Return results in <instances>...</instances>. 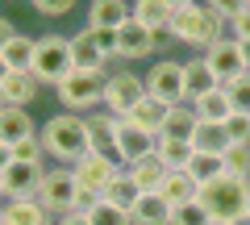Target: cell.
Wrapping results in <instances>:
<instances>
[{"instance_id":"1","label":"cell","mask_w":250,"mask_h":225,"mask_svg":"<svg viewBox=\"0 0 250 225\" xmlns=\"http://www.w3.org/2000/svg\"><path fill=\"white\" fill-rule=\"evenodd\" d=\"M38 142H42L46 159H54L59 167H75L92 150L88 117H80V113H54V117H46L38 125Z\"/></svg>"},{"instance_id":"2","label":"cell","mask_w":250,"mask_h":225,"mask_svg":"<svg viewBox=\"0 0 250 225\" xmlns=\"http://www.w3.org/2000/svg\"><path fill=\"white\" fill-rule=\"evenodd\" d=\"M225 34H229V25L208 9L205 0L188 4V9H179L175 17H171V38H175L179 46H188V50H196V54H205L208 46L221 42Z\"/></svg>"},{"instance_id":"3","label":"cell","mask_w":250,"mask_h":225,"mask_svg":"<svg viewBox=\"0 0 250 225\" xmlns=\"http://www.w3.org/2000/svg\"><path fill=\"white\" fill-rule=\"evenodd\" d=\"M246 205H250V184L229 175V171L208 180V184H200V208L213 217V225L233 221L238 213H246Z\"/></svg>"},{"instance_id":"4","label":"cell","mask_w":250,"mask_h":225,"mask_svg":"<svg viewBox=\"0 0 250 225\" xmlns=\"http://www.w3.org/2000/svg\"><path fill=\"white\" fill-rule=\"evenodd\" d=\"M29 71L38 75L42 88H59V83L75 71V63H71V38H67V34H42V38H38V54H34V67H29Z\"/></svg>"},{"instance_id":"5","label":"cell","mask_w":250,"mask_h":225,"mask_svg":"<svg viewBox=\"0 0 250 225\" xmlns=\"http://www.w3.org/2000/svg\"><path fill=\"white\" fill-rule=\"evenodd\" d=\"M104 80H108V71H71L54 88L62 113H80L83 117L88 108H100L104 104Z\"/></svg>"},{"instance_id":"6","label":"cell","mask_w":250,"mask_h":225,"mask_svg":"<svg viewBox=\"0 0 250 225\" xmlns=\"http://www.w3.org/2000/svg\"><path fill=\"white\" fill-rule=\"evenodd\" d=\"M146 80V96H154L159 104H188V88H184V63L179 59H171V54H163V59H154L150 71L142 75Z\"/></svg>"},{"instance_id":"7","label":"cell","mask_w":250,"mask_h":225,"mask_svg":"<svg viewBox=\"0 0 250 225\" xmlns=\"http://www.w3.org/2000/svg\"><path fill=\"white\" fill-rule=\"evenodd\" d=\"M146 96V80L134 71V67H117V71H108L104 80V113H113V117H129V108L138 104V100Z\"/></svg>"},{"instance_id":"8","label":"cell","mask_w":250,"mask_h":225,"mask_svg":"<svg viewBox=\"0 0 250 225\" xmlns=\"http://www.w3.org/2000/svg\"><path fill=\"white\" fill-rule=\"evenodd\" d=\"M75 171L71 167H46V180H42V188H38V200H42L46 208H50L54 217H67L71 213V200H75Z\"/></svg>"},{"instance_id":"9","label":"cell","mask_w":250,"mask_h":225,"mask_svg":"<svg viewBox=\"0 0 250 225\" xmlns=\"http://www.w3.org/2000/svg\"><path fill=\"white\" fill-rule=\"evenodd\" d=\"M46 180V163H17L13 159L4 171H0V188H4V200H29L38 196Z\"/></svg>"},{"instance_id":"10","label":"cell","mask_w":250,"mask_h":225,"mask_svg":"<svg viewBox=\"0 0 250 225\" xmlns=\"http://www.w3.org/2000/svg\"><path fill=\"white\" fill-rule=\"evenodd\" d=\"M154 50H159V46H154V29L138 25L134 17L117 29V63L134 67V63H142V59H150Z\"/></svg>"},{"instance_id":"11","label":"cell","mask_w":250,"mask_h":225,"mask_svg":"<svg viewBox=\"0 0 250 225\" xmlns=\"http://www.w3.org/2000/svg\"><path fill=\"white\" fill-rule=\"evenodd\" d=\"M71 171H75V184H80V188H92V192H100V196H104V188L113 184V175L121 171V163H117L113 154L88 150V154L71 167Z\"/></svg>"},{"instance_id":"12","label":"cell","mask_w":250,"mask_h":225,"mask_svg":"<svg viewBox=\"0 0 250 225\" xmlns=\"http://www.w3.org/2000/svg\"><path fill=\"white\" fill-rule=\"evenodd\" d=\"M205 63L213 67V75L221 83H233L238 75H246V63H242V46H238V38L233 34H225L221 42H213L205 50Z\"/></svg>"},{"instance_id":"13","label":"cell","mask_w":250,"mask_h":225,"mask_svg":"<svg viewBox=\"0 0 250 225\" xmlns=\"http://www.w3.org/2000/svg\"><path fill=\"white\" fill-rule=\"evenodd\" d=\"M154 146H159V138L154 134H146V129H138V125H129V121H117V163L121 167H129V163H138V159H146V154H154Z\"/></svg>"},{"instance_id":"14","label":"cell","mask_w":250,"mask_h":225,"mask_svg":"<svg viewBox=\"0 0 250 225\" xmlns=\"http://www.w3.org/2000/svg\"><path fill=\"white\" fill-rule=\"evenodd\" d=\"M129 17H134V0H92L88 4V29H108V34H117Z\"/></svg>"},{"instance_id":"15","label":"cell","mask_w":250,"mask_h":225,"mask_svg":"<svg viewBox=\"0 0 250 225\" xmlns=\"http://www.w3.org/2000/svg\"><path fill=\"white\" fill-rule=\"evenodd\" d=\"M67 38H71V63H75V71H108V59H104V50L96 46V34H92L88 25L75 29V34H67Z\"/></svg>"},{"instance_id":"16","label":"cell","mask_w":250,"mask_h":225,"mask_svg":"<svg viewBox=\"0 0 250 225\" xmlns=\"http://www.w3.org/2000/svg\"><path fill=\"white\" fill-rule=\"evenodd\" d=\"M38 92H42V83H38L34 71H9L0 83V100L9 108H29L38 100Z\"/></svg>"},{"instance_id":"17","label":"cell","mask_w":250,"mask_h":225,"mask_svg":"<svg viewBox=\"0 0 250 225\" xmlns=\"http://www.w3.org/2000/svg\"><path fill=\"white\" fill-rule=\"evenodd\" d=\"M4 225H54V213L38 196L29 200H4Z\"/></svg>"},{"instance_id":"18","label":"cell","mask_w":250,"mask_h":225,"mask_svg":"<svg viewBox=\"0 0 250 225\" xmlns=\"http://www.w3.org/2000/svg\"><path fill=\"white\" fill-rule=\"evenodd\" d=\"M188 104L196 108L200 121H213V125H225V121L233 117V100H229V92H225V83L213 88V92H205V96H196V100H188Z\"/></svg>"},{"instance_id":"19","label":"cell","mask_w":250,"mask_h":225,"mask_svg":"<svg viewBox=\"0 0 250 225\" xmlns=\"http://www.w3.org/2000/svg\"><path fill=\"white\" fill-rule=\"evenodd\" d=\"M38 134V125H34V117H29V108H0V142L4 146H17V142H25V138H34Z\"/></svg>"},{"instance_id":"20","label":"cell","mask_w":250,"mask_h":225,"mask_svg":"<svg viewBox=\"0 0 250 225\" xmlns=\"http://www.w3.org/2000/svg\"><path fill=\"white\" fill-rule=\"evenodd\" d=\"M184 88H188V100H196V96H205V92L221 88V80L213 75V67L205 63V54L184 59Z\"/></svg>"},{"instance_id":"21","label":"cell","mask_w":250,"mask_h":225,"mask_svg":"<svg viewBox=\"0 0 250 225\" xmlns=\"http://www.w3.org/2000/svg\"><path fill=\"white\" fill-rule=\"evenodd\" d=\"M134 225H171V205L163 200V192H142L129 208Z\"/></svg>"},{"instance_id":"22","label":"cell","mask_w":250,"mask_h":225,"mask_svg":"<svg viewBox=\"0 0 250 225\" xmlns=\"http://www.w3.org/2000/svg\"><path fill=\"white\" fill-rule=\"evenodd\" d=\"M117 121H121V117L104 113V108H96V113L88 117V138H92V150L113 154V159H117Z\"/></svg>"},{"instance_id":"23","label":"cell","mask_w":250,"mask_h":225,"mask_svg":"<svg viewBox=\"0 0 250 225\" xmlns=\"http://www.w3.org/2000/svg\"><path fill=\"white\" fill-rule=\"evenodd\" d=\"M125 171L134 175V184H138V192H159L163 188V180L171 175V167L159 159V154H146V159H138V163H129Z\"/></svg>"},{"instance_id":"24","label":"cell","mask_w":250,"mask_h":225,"mask_svg":"<svg viewBox=\"0 0 250 225\" xmlns=\"http://www.w3.org/2000/svg\"><path fill=\"white\" fill-rule=\"evenodd\" d=\"M200 117L192 104H171L167 108V121H163V134L159 138H175V142H192V134H196Z\"/></svg>"},{"instance_id":"25","label":"cell","mask_w":250,"mask_h":225,"mask_svg":"<svg viewBox=\"0 0 250 225\" xmlns=\"http://www.w3.org/2000/svg\"><path fill=\"white\" fill-rule=\"evenodd\" d=\"M125 121L159 138V134H163V121H167V104H159L154 96H142V100H138L134 108H129V117H125Z\"/></svg>"},{"instance_id":"26","label":"cell","mask_w":250,"mask_h":225,"mask_svg":"<svg viewBox=\"0 0 250 225\" xmlns=\"http://www.w3.org/2000/svg\"><path fill=\"white\" fill-rule=\"evenodd\" d=\"M163 200H167L171 208H179V205H192V200H200V184L192 180L188 171H171L167 180H163Z\"/></svg>"},{"instance_id":"27","label":"cell","mask_w":250,"mask_h":225,"mask_svg":"<svg viewBox=\"0 0 250 225\" xmlns=\"http://www.w3.org/2000/svg\"><path fill=\"white\" fill-rule=\"evenodd\" d=\"M34 54H38V38H29V34L17 29V38L0 50V59L9 63V71H29V67H34Z\"/></svg>"},{"instance_id":"28","label":"cell","mask_w":250,"mask_h":225,"mask_svg":"<svg viewBox=\"0 0 250 225\" xmlns=\"http://www.w3.org/2000/svg\"><path fill=\"white\" fill-rule=\"evenodd\" d=\"M171 4L167 0H134V21L146 29H171Z\"/></svg>"},{"instance_id":"29","label":"cell","mask_w":250,"mask_h":225,"mask_svg":"<svg viewBox=\"0 0 250 225\" xmlns=\"http://www.w3.org/2000/svg\"><path fill=\"white\" fill-rule=\"evenodd\" d=\"M192 146H196L200 154H225L229 150V134H225V125H213V121H200L196 134H192Z\"/></svg>"},{"instance_id":"30","label":"cell","mask_w":250,"mask_h":225,"mask_svg":"<svg viewBox=\"0 0 250 225\" xmlns=\"http://www.w3.org/2000/svg\"><path fill=\"white\" fill-rule=\"evenodd\" d=\"M138 196H142V192H138L134 175L125 171V167H121V171L113 175V184H108V188H104V200H108V205H117V208H125V213L134 208V200H138Z\"/></svg>"},{"instance_id":"31","label":"cell","mask_w":250,"mask_h":225,"mask_svg":"<svg viewBox=\"0 0 250 225\" xmlns=\"http://www.w3.org/2000/svg\"><path fill=\"white\" fill-rule=\"evenodd\" d=\"M154 154H159V159L167 163L171 171H188V163H192V154H196V146H192V142H175V138H159V146H154Z\"/></svg>"},{"instance_id":"32","label":"cell","mask_w":250,"mask_h":225,"mask_svg":"<svg viewBox=\"0 0 250 225\" xmlns=\"http://www.w3.org/2000/svg\"><path fill=\"white\" fill-rule=\"evenodd\" d=\"M188 175L196 184H208V180H217V175H225V154H192V163H188Z\"/></svg>"},{"instance_id":"33","label":"cell","mask_w":250,"mask_h":225,"mask_svg":"<svg viewBox=\"0 0 250 225\" xmlns=\"http://www.w3.org/2000/svg\"><path fill=\"white\" fill-rule=\"evenodd\" d=\"M88 221H92V225H134V221H129V213H125V208L108 205V200H100V205L92 208V213H88Z\"/></svg>"},{"instance_id":"34","label":"cell","mask_w":250,"mask_h":225,"mask_svg":"<svg viewBox=\"0 0 250 225\" xmlns=\"http://www.w3.org/2000/svg\"><path fill=\"white\" fill-rule=\"evenodd\" d=\"M225 171L250 184V146H229L225 150Z\"/></svg>"},{"instance_id":"35","label":"cell","mask_w":250,"mask_h":225,"mask_svg":"<svg viewBox=\"0 0 250 225\" xmlns=\"http://www.w3.org/2000/svg\"><path fill=\"white\" fill-rule=\"evenodd\" d=\"M171 225H213V217L200 208V200H192V205L171 208Z\"/></svg>"},{"instance_id":"36","label":"cell","mask_w":250,"mask_h":225,"mask_svg":"<svg viewBox=\"0 0 250 225\" xmlns=\"http://www.w3.org/2000/svg\"><path fill=\"white\" fill-rule=\"evenodd\" d=\"M225 92H229V100H233V113H250V71L238 75L233 83H225Z\"/></svg>"},{"instance_id":"37","label":"cell","mask_w":250,"mask_h":225,"mask_svg":"<svg viewBox=\"0 0 250 225\" xmlns=\"http://www.w3.org/2000/svg\"><path fill=\"white\" fill-rule=\"evenodd\" d=\"M225 134H229L233 146H250V113H233L225 121Z\"/></svg>"},{"instance_id":"38","label":"cell","mask_w":250,"mask_h":225,"mask_svg":"<svg viewBox=\"0 0 250 225\" xmlns=\"http://www.w3.org/2000/svg\"><path fill=\"white\" fill-rule=\"evenodd\" d=\"M29 9L42 13V17H67L75 9V0H29Z\"/></svg>"},{"instance_id":"39","label":"cell","mask_w":250,"mask_h":225,"mask_svg":"<svg viewBox=\"0 0 250 225\" xmlns=\"http://www.w3.org/2000/svg\"><path fill=\"white\" fill-rule=\"evenodd\" d=\"M100 200H104V196H100V192H92V188H75V200H71V213H83V217H88L92 208L100 205Z\"/></svg>"},{"instance_id":"40","label":"cell","mask_w":250,"mask_h":225,"mask_svg":"<svg viewBox=\"0 0 250 225\" xmlns=\"http://www.w3.org/2000/svg\"><path fill=\"white\" fill-rule=\"evenodd\" d=\"M205 4H208V9H213V13H217V17H221V21H225V25H229V21H233V17H238V13H242V9H246V0H205Z\"/></svg>"},{"instance_id":"41","label":"cell","mask_w":250,"mask_h":225,"mask_svg":"<svg viewBox=\"0 0 250 225\" xmlns=\"http://www.w3.org/2000/svg\"><path fill=\"white\" fill-rule=\"evenodd\" d=\"M229 34L238 38V42H246V38H250V4H246V9H242L238 17L229 21Z\"/></svg>"},{"instance_id":"42","label":"cell","mask_w":250,"mask_h":225,"mask_svg":"<svg viewBox=\"0 0 250 225\" xmlns=\"http://www.w3.org/2000/svg\"><path fill=\"white\" fill-rule=\"evenodd\" d=\"M13 38H17V29H13V21H9V17H0V50H4V46H9Z\"/></svg>"},{"instance_id":"43","label":"cell","mask_w":250,"mask_h":225,"mask_svg":"<svg viewBox=\"0 0 250 225\" xmlns=\"http://www.w3.org/2000/svg\"><path fill=\"white\" fill-rule=\"evenodd\" d=\"M54 225H92L83 213H67V217H54Z\"/></svg>"},{"instance_id":"44","label":"cell","mask_w":250,"mask_h":225,"mask_svg":"<svg viewBox=\"0 0 250 225\" xmlns=\"http://www.w3.org/2000/svg\"><path fill=\"white\" fill-rule=\"evenodd\" d=\"M242 46V63H246V71H250V38H246V42H238Z\"/></svg>"},{"instance_id":"45","label":"cell","mask_w":250,"mask_h":225,"mask_svg":"<svg viewBox=\"0 0 250 225\" xmlns=\"http://www.w3.org/2000/svg\"><path fill=\"white\" fill-rule=\"evenodd\" d=\"M225 225H250V208H246V213H238L233 221H225Z\"/></svg>"},{"instance_id":"46","label":"cell","mask_w":250,"mask_h":225,"mask_svg":"<svg viewBox=\"0 0 250 225\" xmlns=\"http://www.w3.org/2000/svg\"><path fill=\"white\" fill-rule=\"evenodd\" d=\"M171 4V13H179V9H188V4H196V0H167Z\"/></svg>"},{"instance_id":"47","label":"cell","mask_w":250,"mask_h":225,"mask_svg":"<svg viewBox=\"0 0 250 225\" xmlns=\"http://www.w3.org/2000/svg\"><path fill=\"white\" fill-rule=\"evenodd\" d=\"M4 75H9V63H4V59H0V83H4Z\"/></svg>"},{"instance_id":"48","label":"cell","mask_w":250,"mask_h":225,"mask_svg":"<svg viewBox=\"0 0 250 225\" xmlns=\"http://www.w3.org/2000/svg\"><path fill=\"white\" fill-rule=\"evenodd\" d=\"M0 205H4V200H0ZM0 225H4V208H0Z\"/></svg>"},{"instance_id":"49","label":"cell","mask_w":250,"mask_h":225,"mask_svg":"<svg viewBox=\"0 0 250 225\" xmlns=\"http://www.w3.org/2000/svg\"><path fill=\"white\" fill-rule=\"evenodd\" d=\"M0 200H4V188H0Z\"/></svg>"},{"instance_id":"50","label":"cell","mask_w":250,"mask_h":225,"mask_svg":"<svg viewBox=\"0 0 250 225\" xmlns=\"http://www.w3.org/2000/svg\"><path fill=\"white\" fill-rule=\"evenodd\" d=\"M0 108H4V100H0Z\"/></svg>"},{"instance_id":"51","label":"cell","mask_w":250,"mask_h":225,"mask_svg":"<svg viewBox=\"0 0 250 225\" xmlns=\"http://www.w3.org/2000/svg\"><path fill=\"white\" fill-rule=\"evenodd\" d=\"M246 4H250V0H246Z\"/></svg>"},{"instance_id":"52","label":"cell","mask_w":250,"mask_h":225,"mask_svg":"<svg viewBox=\"0 0 250 225\" xmlns=\"http://www.w3.org/2000/svg\"><path fill=\"white\" fill-rule=\"evenodd\" d=\"M246 208H250V205H246Z\"/></svg>"}]
</instances>
